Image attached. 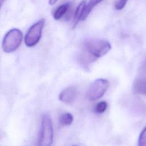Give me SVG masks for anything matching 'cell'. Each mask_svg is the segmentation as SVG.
I'll return each instance as SVG.
<instances>
[{
	"label": "cell",
	"instance_id": "cell-8",
	"mask_svg": "<svg viewBox=\"0 0 146 146\" xmlns=\"http://www.w3.org/2000/svg\"><path fill=\"white\" fill-rule=\"evenodd\" d=\"M70 6L71 3L70 2H66L60 5L54 11L53 18L55 20H59L67 13Z\"/></svg>",
	"mask_w": 146,
	"mask_h": 146
},
{
	"label": "cell",
	"instance_id": "cell-4",
	"mask_svg": "<svg viewBox=\"0 0 146 146\" xmlns=\"http://www.w3.org/2000/svg\"><path fill=\"white\" fill-rule=\"evenodd\" d=\"M110 86L108 80L99 78L93 81L90 85L87 93L86 98L90 101H95L101 98L106 93Z\"/></svg>",
	"mask_w": 146,
	"mask_h": 146
},
{
	"label": "cell",
	"instance_id": "cell-16",
	"mask_svg": "<svg viewBox=\"0 0 146 146\" xmlns=\"http://www.w3.org/2000/svg\"><path fill=\"white\" fill-rule=\"evenodd\" d=\"M5 0H0V10H1V7H2V6L3 4V3L5 2Z\"/></svg>",
	"mask_w": 146,
	"mask_h": 146
},
{
	"label": "cell",
	"instance_id": "cell-5",
	"mask_svg": "<svg viewBox=\"0 0 146 146\" xmlns=\"http://www.w3.org/2000/svg\"><path fill=\"white\" fill-rule=\"evenodd\" d=\"M132 88L135 94L146 96V56L139 67Z\"/></svg>",
	"mask_w": 146,
	"mask_h": 146
},
{
	"label": "cell",
	"instance_id": "cell-11",
	"mask_svg": "<svg viewBox=\"0 0 146 146\" xmlns=\"http://www.w3.org/2000/svg\"><path fill=\"white\" fill-rule=\"evenodd\" d=\"M59 120L62 125H69L72 123L74 120V116L71 113H64L60 116Z\"/></svg>",
	"mask_w": 146,
	"mask_h": 146
},
{
	"label": "cell",
	"instance_id": "cell-2",
	"mask_svg": "<svg viewBox=\"0 0 146 146\" xmlns=\"http://www.w3.org/2000/svg\"><path fill=\"white\" fill-rule=\"evenodd\" d=\"M23 38L22 31L18 29L10 30L4 36L2 43L3 50L7 53L15 51L20 46Z\"/></svg>",
	"mask_w": 146,
	"mask_h": 146
},
{
	"label": "cell",
	"instance_id": "cell-14",
	"mask_svg": "<svg viewBox=\"0 0 146 146\" xmlns=\"http://www.w3.org/2000/svg\"><path fill=\"white\" fill-rule=\"evenodd\" d=\"M128 0H116L114 3V7L117 10H122L125 6Z\"/></svg>",
	"mask_w": 146,
	"mask_h": 146
},
{
	"label": "cell",
	"instance_id": "cell-12",
	"mask_svg": "<svg viewBox=\"0 0 146 146\" xmlns=\"http://www.w3.org/2000/svg\"><path fill=\"white\" fill-rule=\"evenodd\" d=\"M107 103L105 101H102L98 103L94 108V112L96 113H102L107 108Z\"/></svg>",
	"mask_w": 146,
	"mask_h": 146
},
{
	"label": "cell",
	"instance_id": "cell-3",
	"mask_svg": "<svg viewBox=\"0 0 146 146\" xmlns=\"http://www.w3.org/2000/svg\"><path fill=\"white\" fill-rule=\"evenodd\" d=\"M53 141V128L50 116L44 114L42 117L41 129L38 146H51Z\"/></svg>",
	"mask_w": 146,
	"mask_h": 146
},
{
	"label": "cell",
	"instance_id": "cell-9",
	"mask_svg": "<svg viewBox=\"0 0 146 146\" xmlns=\"http://www.w3.org/2000/svg\"><path fill=\"white\" fill-rule=\"evenodd\" d=\"M86 1L84 0L82 1L78 6L76 9V10L74 13L72 23V29H75L79 21H81V17L82 15V13L83 11L84 7L86 5Z\"/></svg>",
	"mask_w": 146,
	"mask_h": 146
},
{
	"label": "cell",
	"instance_id": "cell-15",
	"mask_svg": "<svg viewBox=\"0 0 146 146\" xmlns=\"http://www.w3.org/2000/svg\"><path fill=\"white\" fill-rule=\"evenodd\" d=\"M57 1L58 0H49V4L50 5H53L55 3H56Z\"/></svg>",
	"mask_w": 146,
	"mask_h": 146
},
{
	"label": "cell",
	"instance_id": "cell-7",
	"mask_svg": "<svg viewBox=\"0 0 146 146\" xmlns=\"http://www.w3.org/2000/svg\"><path fill=\"white\" fill-rule=\"evenodd\" d=\"M78 91L75 86H70L63 89L59 95V99L66 104L72 103L77 98Z\"/></svg>",
	"mask_w": 146,
	"mask_h": 146
},
{
	"label": "cell",
	"instance_id": "cell-6",
	"mask_svg": "<svg viewBox=\"0 0 146 146\" xmlns=\"http://www.w3.org/2000/svg\"><path fill=\"white\" fill-rule=\"evenodd\" d=\"M44 23L45 20L41 19L29 28L25 37V43L27 47H33L39 42Z\"/></svg>",
	"mask_w": 146,
	"mask_h": 146
},
{
	"label": "cell",
	"instance_id": "cell-1",
	"mask_svg": "<svg viewBox=\"0 0 146 146\" xmlns=\"http://www.w3.org/2000/svg\"><path fill=\"white\" fill-rule=\"evenodd\" d=\"M111 49L110 43L104 39H88L85 40L77 55V61L84 69L89 70L91 64L104 56Z\"/></svg>",
	"mask_w": 146,
	"mask_h": 146
},
{
	"label": "cell",
	"instance_id": "cell-17",
	"mask_svg": "<svg viewBox=\"0 0 146 146\" xmlns=\"http://www.w3.org/2000/svg\"><path fill=\"white\" fill-rule=\"evenodd\" d=\"M72 146H78V145H72Z\"/></svg>",
	"mask_w": 146,
	"mask_h": 146
},
{
	"label": "cell",
	"instance_id": "cell-10",
	"mask_svg": "<svg viewBox=\"0 0 146 146\" xmlns=\"http://www.w3.org/2000/svg\"><path fill=\"white\" fill-rule=\"evenodd\" d=\"M103 0H90L89 2L86 4L84 7L82 15L81 17V21H83L86 19L92 9L98 4L100 3Z\"/></svg>",
	"mask_w": 146,
	"mask_h": 146
},
{
	"label": "cell",
	"instance_id": "cell-13",
	"mask_svg": "<svg viewBox=\"0 0 146 146\" xmlns=\"http://www.w3.org/2000/svg\"><path fill=\"white\" fill-rule=\"evenodd\" d=\"M138 146H146V127L142 130L139 135Z\"/></svg>",
	"mask_w": 146,
	"mask_h": 146
}]
</instances>
